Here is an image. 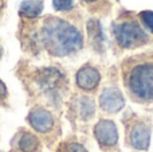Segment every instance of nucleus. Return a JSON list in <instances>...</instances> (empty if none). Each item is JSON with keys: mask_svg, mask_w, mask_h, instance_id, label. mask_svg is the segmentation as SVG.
Here are the masks:
<instances>
[{"mask_svg": "<svg viewBox=\"0 0 153 152\" xmlns=\"http://www.w3.org/2000/svg\"><path fill=\"white\" fill-rule=\"evenodd\" d=\"M98 104L102 112L116 115L125 107V97L117 85L105 86L98 97Z\"/></svg>", "mask_w": 153, "mask_h": 152, "instance_id": "obj_7", "label": "nucleus"}, {"mask_svg": "<svg viewBox=\"0 0 153 152\" xmlns=\"http://www.w3.org/2000/svg\"><path fill=\"white\" fill-rule=\"evenodd\" d=\"M120 70L130 100L141 105L153 104V48L124 58Z\"/></svg>", "mask_w": 153, "mask_h": 152, "instance_id": "obj_2", "label": "nucleus"}, {"mask_svg": "<svg viewBox=\"0 0 153 152\" xmlns=\"http://www.w3.org/2000/svg\"><path fill=\"white\" fill-rule=\"evenodd\" d=\"M101 83V72L91 63H85L75 73V85L86 93H93Z\"/></svg>", "mask_w": 153, "mask_h": 152, "instance_id": "obj_8", "label": "nucleus"}, {"mask_svg": "<svg viewBox=\"0 0 153 152\" xmlns=\"http://www.w3.org/2000/svg\"><path fill=\"white\" fill-rule=\"evenodd\" d=\"M7 100H8L7 88H5L4 82L0 80V107H5L7 105Z\"/></svg>", "mask_w": 153, "mask_h": 152, "instance_id": "obj_18", "label": "nucleus"}, {"mask_svg": "<svg viewBox=\"0 0 153 152\" xmlns=\"http://www.w3.org/2000/svg\"><path fill=\"white\" fill-rule=\"evenodd\" d=\"M18 39L22 50L34 57L47 54L53 58H66L81 53L85 46L81 23L51 13L35 20H19Z\"/></svg>", "mask_w": 153, "mask_h": 152, "instance_id": "obj_1", "label": "nucleus"}, {"mask_svg": "<svg viewBox=\"0 0 153 152\" xmlns=\"http://www.w3.org/2000/svg\"><path fill=\"white\" fill-rule=\"evenodd\" d=\"M81 7H83L93 18H103L111 12L114 0H78Z\"/></svg>", "mask_w": 153, "mask_h": 152, "instance_id": "obj_12", "label": "nucleus"}, {"mask_svg": "<svg viewBox=\"0 0 153 152\" xmlns=\"http://www.w3.org/2000/svg\"><path fill=\"white\" fill-rule=\"evenodd\" d=\"M70 109L75 120L89 123L95 116V101L90 96H75L70 102Z\"/></svg>", "mask_w": 153, "mask_h": 152, "instance_id": "obj_10", "label": "nucleus"}, {"mask_svg": "<svg viewBox=\"0 0 153 152\" xmlns=\"http://www.w3.org/2000/svg\"><path fill=\"white\" fill-rule=\"evenodd\" d=\"M53 8L55 10V12L63 13V18L78 23L82 22V13L78 5L75 4V0H53Z\"/></svg>", "mask_w": 153, "mask_h": 152, "instance_id": "obj_14", "label": "nucleus"}, {"mask_svg": "<svg viewBox=\"0 0 153 152\" xmlns=\"http://www.w3.org/2000/svg\"><path fill=\"white\" fill-rule=\"evenodd\" d=\"M65 152H87V150L76 142H70L65 145Z\"/></svg>", "mask_w": 153, "mask_h": 152, "instance_id": "obj_17", "label": "nucleus"}, {"mask_svg": "<svg viewBox=\"0 0 153 152\" xmlns=\"http://www.w3.org/2000/svg\"><path fill=\"white\" fill-rule=\"evenodd\" d=\"M86 32H87V43L95 53L105 51V35L98 18L90 16L86 22Z\"/></svg>", "mask_w": 153, "mask_h": 152, "instance_id": "obj_11", "label": "nucleus"}, {"mask_svg": "<svg viewBox=\"0 0 153 152\" xmlns=\"http://www.w3.org/2000/svg\"><path fill=\"white\" fill-rule=\"evenodd\" d=\"M95 140L102 148H113L118 144V131L113 120L101 118L93 129Z\"/></svg>", "mask_w": 153, "mask_h": 152, "instance_id": "obj_9", "label": "nucleus"}, {"mask_svg": "<svg viewBox=\"0 0 153 152\" xmlns=\"http://www.w3.org/2000/svg\"><path fill=\"white\" fill-rule=\"evenodd\" d=\"M1 58H3V45L0 42V61H1Z\"/></svg>", "mask_w": 153, "mask_h": 152, "instance_id": "obj_20", "label": "nucleus"}, {"mask_svg": "<svg viewBox=\"0 0 153 152\" xmlns=\"http://www.w3.org/2000/svg\"><path fill=\"white\" fill-rule=\"evenodd\" d=\"M27 72V82L30 89L38 94L46 104L61 108L69 90V80L65 72L58 66L30 67Z\"/></svg>", "mask_w": 153, "mask_h": 152, "instance_id": "obj_3", "label": "nucleus"}, {"mask_svg": "<svg viewBox=\"0 0 153 152\" xmlns=\"http://www.w3.org/2000/svg\"><path fill=\"white\" fill-rule=\"evenodd\" d=\"M27 121L35 132L40 135H50L55 132L56 120L51 110L45 107H34L27 116Z\"/></svg>", "mask_w": 153, "mask_h": 152, "instance_id": "obj_6", "label": "nucleus"}, {"mask_svg": "<svg viewBox=\"0 0 153 152\" xmlns=\"http://www.w3.org/2000/svg\"><path fill=\"white\" fill-rule=\"evenodd\" d=\"M113 46L117 51L137 50L153 45V37L141 26L137 12L120 8L110 26Z\"/></svg>", "mask_w": 153, "mask_h": 152, "instance_id": "obj_4", "label": "nucleus"}, {"mask_svg": "<svg viewBox=\"0 0 153 152\" xmlns=\"http://www.w3.org/2000/svg\"><path fill=\"white\" fill-rule=\"evenodd\" d=\"M137 18L140 20L141 26L145 28V31L153 37V11L149 10L140 11V12H137Z\"/></svg>", "mask_w": 153, "mask_h": 152, "instance_id": "obj_16", "label": "nucleus"}, {"mask_svg": "<svg viewBox=\"0 0 153 152\" xmlns=\"http://www.w3.org/2000/svg\"><path fill=\"white\" fill-rule=\"evenodd\" d=\"M43 12V0H23L19 7V20H35Z\"/></svg>", "mask_w": 153, "mask_h": 152, "instance_id": "obj_13", "label": "nucleus"}, {"mask_svg": "<svg viewBox=\"0 0 153 152\" xmlns=\"http://www.w3.org/2000/svg\"><path fill=\"white\" fill-rule=\"evenodd\" d=\"M5 8H7V0H0V22L4 18Z\"/></svg>", "mask_w": 153, "mask_h": 152, "instance_id": "obj_19", "label": "nucleus"}, {"mask_svg": "<svg viewBox=\"0 0 153 152\" xmlns=\"http://www.w3.org/2000/svg\"><path fill=\"white\" fill-rule=\"evenodd\" d=\"M125 129H126V144L137 151H146L151 144L152 128L149 121L128 113L124 117Z\"/></svg>", "mask_w": 153, "mask_h": 152, "instance_id": "obj_5", "label": "nucleus"}, {"mask_svg": "<svg viewBox=\"0 0 153 152\" xmlns=\"http://www.w3.org/2000/svg\"><path fill=\"white\" fill-rule=\"evenodd\" d=\"M18 147L22 152H35L39 148V139L28 131L18 135Z\"/></svg>", "mask_w": 153, "mask_h": 152, "instance_id": "obj_15", "label": "nucleus"}]
</instances>
